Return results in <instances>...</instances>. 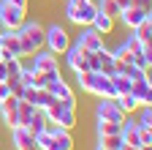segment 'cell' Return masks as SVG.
Listing matches in <instances>:
<instances>
[{
  "label": "cell",
  "mask_w": 152,
  "mask_h": 150,
  "mask_svg": "<svg viewBox=\"0 0 152 150\" xmlns=\"http://www.w3.org/2000/svg\"><path fill=\"white\" fill-rule=\"evenodd\" d=\"M16 38H19V49H22V58H33V55L44 47V27L38 22L25 19L16 27Z\"/></svg>",
  "instance_id": "cell-1"
},
{
  "label": "cell",
  "mask_w": 152,
  "mask_h": 150,
  "mask_svg": "<svg viewBox=\"0 0 152 150\" xmlns=\"http://www.w3.org/2000/svg\"><path fill=\"white\" fill-rule=\"evenodd\" d=\"M98 14V3L95 0H68L65 3V19L76 27L92 25V16Z\"/></svg>",
  "instance_id": "cell-2"
},
{
  "label": "cell",
  "mask_w": 152,
  "mask_h": 150,
  "mask_svg": "<svg viewBox=\"0 0 152 150\" xmlns=\"http://www.w3.org/2000/svg\"><path fill=\"white\" fill-rule=\"evenodd\" d=\"M44 47H46V52H52V55H60L71 47V35H68V30L63 27V25H49V27H44Z\"/></svg>",
  "instance_id": "cell-3"
},
{
  "label": "cell",
  "mask_w": 152,
  "mask_h": 150,
  "mask_svg": "<svg viewBox=\"0 0 152 150\" xmlns=\"http://www.w3.org/2000/svg\"><path fill=\"white\" fill-rule=\"evenodd\" d=\"M27 19V8H19L8 0H0V30H16Z\"/></svg>",
  "instance_id": "cell-4"
},
{
  "label": "cell",
  "mask_w": 152,
  "mask_h": 150,
  "mask_svg": "<svg viewBox=\"0 0 152 150\" xmlns=\"http://www.w3.org/2000/svg\"><path fill=\"white\" fill-rule=\"evenodd\" d=\"M35 145L38 150H73V137H71V131L63 137H52L46 131H41V134H35Z\"/></svg>",
  "instance_id": "cell-5"
},
{
  "label": "cell",
  "mask_w": 152,
  "mask_h": 150,
  "mask_svg": "<svg viewBox=\"0 0 152 150\" xmlns=\"http://www.w3.org/2000/svg\"><path fill=\"white\" fill-rule=\"evenodd\" d=\"M76 47H82L84 52H98L101 47H106L103 44V35L95 30V27H79V35H76V41H73Z\"/></svg>",
  "instance_id": "cell-6"
},
{
  "label": "cell",
  "mask_w": 152,
  "mask_h": 150,
  "mask_svg": "<svg viewBox=\"0 0 152 150\" xmlns=\"http://www.w3.org/2000/svg\"><path fill=\"white\" fill-rule=\"evenodd\" d=\"M44 115H46V120L60 123V126L68 128V131L76 126V109H65V106H60V101H54L49 109H44Z\"/></svg>",
  "instance_id": "cell-7"
},
{
  "label": "cell",
  "mask_w": 152,
  "mask_h": 150,
  "mask_svg": "<svg viewBox=\"0 0 152 150\" xmlns=\"http://www.w3.org/2000/svg\"><path fill=\"white\" fill-rule=\"evenodd\" d=\"M95 117L98 120H111V123H122L125 120L122 109L114 104V98H98V104H95Z\"/></svg>",
  "instance_id": "cell-8"
},
{
  "label": "cell",
  "mask_w": 152,
  "mask_h": 150,
  "mask_svg": "<svg viewBox=\"0 0 152 150\" xmlns=\"http://www.w3.org/2000/svg\"><path fill=\"white\" fill-rule=\"evenodd\" d=\"M149 8H144V6H128V8H122L120 11V16H117V19L128 27V30H133V27H136V25H141L144 19H149Z\"/></svg>",
  "instance_id": "cell-9"
},
{
  "label": "cell",
  "mask_w": 152,
  "mask_h": 150,
  "mask_svg": "<svg viewBox=\"0 0 152 150\" xmlns=\"http://www.w3.org/2000/svg\"><path fill=\"white\" fill-rule=\"evenodd\" d=\"M11 145H14V150H38L35 137L27 126H14L11 128Z\"/></svg>",
  "instance_id": "cell-10"
},
{
  "label": "cell",
  "mask_w": 152,
  "mask_h": 150,
  "mask_svg": "<svg viewBox=\"0 0 152 150\" xmlns=\"http://www.w3.org/2000/svg\"><path fill=\"white\" fill-rule=\"evenodd\" d=\"M30 68H33V71H60V63H57V55L38 49V52L33 55V63H30Z\"/></svg>",
  "instance_id": "cell-11"
},
{
  "label": "cell",
  "mask_w": 152,
  "mask_h": 150,
  "mask_svg": "<svg viewBox=\"0 0 152 150\" xmlns=\"http://www.w3.org/2000/svg\"><path fill=\"white\" fill-rule=\"evenodd\" d=\"M130 96L139 101V106H141V104H152V82H149V77L133 79V85H130Z\"/></svg>",
  "instance_id": "cell-12"
},
{
  "label": "cell",
  "mask_w": 152,
  "mask_h": 150,
  "mask_svg": "<svg viewBox=\"0 0 152 150\" xmlns=\"http://www.w3.org/2000/svg\"><path fill=\"white\" fill-rule=\"evenodd\" d=\"M63 58H65V66H68L71 71H87V68H84V49L76 47L73 41H71V47L63 52Z\"/></svg>",
  "instance_id": "cell-13"
},
{
  "label": "cell",
  "mask_w": 152,
  "mask_h": 150,
  "mask_svg": "<svg viewBox=\"0 0 152 150\" xmlns=\"http://www.w3.org/2000/svg\"><path fill=\"white\" fill-rule=\"evenodd\" d=\"M16 101L19 98H14V96H8L6 101H0V120H3L8 128L16 126Z\"/></svg>",
  "instance_id": "cell-14"
},
{
  "label": "cell",
  "mask_w": 152,
  "mask_h": 150,
  "mask_svg": "<svg viewBox=\"0 0 152 150\" xmlns=\"http://www.w3.org/2000/svg\"><path fill=\"white\" fill-rule=\"evenodd\" d=\"M0 47H3L8 55H16V58H22L19 38H16V30H0Z\"/></svg>",
  "instance_id": "cell-15"
},
{
  "label": "cell",
  "mask_w": 152,
  "mask_h": 150,
  "mask_svg": "<svg viewBox=\"0 0 152 150\" xmlns=\"http://www.w3.org/2000/svg\"><path fill=\"white\" fill-rule=\"evenodd\" d=\"M98 58H101V74H106V77L117 74V58H114L111 49L101 47V49H98Z\"/></svg>",
  "instance_id": "cell-16"
},
{
  "label": "cell",
  "mask_w": 152,
  "mask_h": 150,
  "mask_svg": "<svg viewBox=\"0 0 152 150\" xmlns=\"http://www.w3.org/2000/svg\"><path fill=\"white\" fill-rule=\"evenodd\" d=\"M114 22H117V19H114V16H109V14L98 11V14L92 16V25H90V27H95V30H98L101 35H109V33L114 30Z\"/></svg>",
  "instance_id": "cell-17"
},
{
  "label": "cell",
  "mask_w": 152,
  "mask_h": 150,
  "mask_svg": "<svg viewBox=\"0 0 152 150\" xmlns=\"http://www.w3.org/2000/svg\"><path fill=\"white\" fill-rule=\"evenodd\" d=\"M46 90L52 93L54 98H65V96H73V90H71V85L63 79V77H57V79H52L49 85H46Z\"/></svg>",
  "instance_id": "cell-18"
},
{
  "label": "cell",
  "mask_w": 152,
  "mask_h": 150,
  "mask_svg": "<svg viewBox=\"0 0 152 150\" xmlns=\"http://www.w3.org/2000/svg\"><path fill=\"white\" fill-rule=\"evenodd\" d=\"M114 104L122 109V115H133L139 109V101L130 96V93H122V96H114Z\"/></svg>",
  "instance_id": "cell-19"
},
{
  "label": "cell",
  "mask_w": 152,
  "mask_h": 150,
  "mask_svg": "<svg viewBox=\"0 0 152 150\" xmlns=\"http://www.w3.org/2000/svg\"><path fill=\"white\" fill-rule=\"evenodd\" d=\"M130 33L136 35V38H139L141 44H152V16H149V19H144L141 25H136Z\"/></svg>",
  "instance_id": "cell-20"
},
{
  "label": "cell",
  "mask_w": 152,
  "mask_h": 150,
  "mask_svg": "<svg viewBox=\"0 0 152 150\" xmlns=\"http://www.w3.org/2000/svg\"><path fill=\"white\" fill-rule=\"evenodd\" d=\"M27 128L33 131V137H35V134H41V131L46 128V115H44V109H38V106H35V112H33L30 120H27Z\"/></svg>",
  "instance_id": "cell-21"
},
{
  "label": "cell",
  "mask_w": 152,
  "mask_h": 150,
  "mask_svg": "<svg viewBox=\"0 0 152 150\" xmlns=\"http://www.w3.org/2000/svg\"><path fill=\"white\" fill-rule=\"evenodd\" d=\"M136 112H139V117H136L139 128H152V104H141Z\"/></svg>",
  "instance_id": "cell-22"
},
{
  "label": "cell",
  "mask_w": 152,
  "mask_h": 150,
  "mask_svg": "<svg viewBox=\"0 0 152 150\" xmlns=\"http://www.w3.org/2000/svg\"><path fill=\"white\" fill-rule=\"evenodd\" d=\"M6 71H8V79H16L19 71H22V58H16V55H8V58L3 60Z\"/></svg>",
  "instance_id": "cell-23"
},
{
  "label": "cell",
  "mask_w": 152,
  "mask_h": 150,
  "mask_svg": "<svg viewBox=\"0 0 152 150\" xmlns=\"http://www.w3.org/2000/svg\"><path fill=\"white\" fill-rule=\"evenodd\" d=\"M54 101H57V98L52 96L46 87H38V93H35V106H38V109H49Z\"/></svg>",
  "instance_id": "cell-24"
},
{
  "label": "cell",
  "mask_w": 152,
  "mask_h": 150,
  "mask_svg": "<svg viewBox=\"0 0 152 150\" xmlns=\"http://www.w3.org/2000/svg\"><path fill=\"white\" fill-rule=\"evenodd\" d=\"M98 145L106 150H120L122 147V134H109V137H98Z\"/></svg>",
  "instance_id": "cell-25"
},
{
  "label": "cell",
  "mask_w": 152,
  "mask_h": 150,
  "mask_svg": "<svg viewBox=\"0 0 152 150\" xmlns=\"http://www.w3.org/2000/svg\"><path fill=\"white\" fill-rule=\"evenodd\" d=\"M98 11H103V14H109V16H114V19H117L122 8L114 3V0H98Z\"/></svg>",
  "instance_id": "cell-26"
},
{
  "label": "cell",
  "mask_w": 152,
  "mask_h": 150,
  "mask_svg": "<svg viewBox=\"0 0 152 150\" xmlns=\"http://www.w3.org/2000/svg\"><path fill=\"white\" fill-rule=\"evenodd\" d=\"M8 87H11V96H14V98H22V93H25V85L19 82V79H8Z\"/></svg>",
  "instance_id": "cell-27"
},
{
  "label": "cell",
  "mask_w": 152,
  "mask_h": 150,
  "mask_svg": "<svg viewBox=\"0 0 152 150\" xmlns=\"http://www.w3.org/2000/svg\"><path fill=\"white\" fill-rule=\"evenodd\" d=\"M60 101V106H65V109H76V98L73 96H65V98H57Z\"/></svg>",
  "instance_id": "cell-28"
},
{
  "label": "cell",
  "mask_w": 152,
  "mask_h": 150,
  "mask_svg": "<svg viewBox=\"0 0 152 150\" xmlns=\"http://www.w3.org/2000/svg\"><path fill=\"white\" fill-rule=\"evenodd\" d=\"M11 96V87H8V82H0V101H6Z\"/></svg>",
  "instance_id": "cell-29"
},
{
  "label": "cell",
  "mask_w": 152,
  "mask_h": 150,
  "mask_svg": "<svg viewBox=\"0 0 152 150\" xmlns=\"http://www.w3.org/2000/svg\"><path fill=\"white\" fill-rule=\"evenodd\" d=\"M120 8H128V6H136V0H114Z\"/></svg>",
  "instance_id": "cell-30"
},
{
  "label": "cell",
  "mask_w": 152,
  "mask_h": 150,
  "mask_svg": "<svg viewBox=\"0 0 152 150\" xmlns=\"http://www.w3.org/2000/svg\"><path fill=\"white\" fill-rule=\"evenodd\" d=\"M0 82H8V71H6L3 63H0Z\"/></svg>",
  "instance_id": "cell-31"
},
{
  "label": "cell",
  "mask_w": 152,
  "mask_h": 150,
  "mask_svg": "<svg viewBox=\"0 0 152 150\" xmlns=\"http://www.w3.org/2000/svg\"><path fill=\"white\" fill-rule=\"evenodd\" d=\"M8 3H14V6H19V8H27V0H8Z\"/></svg>",
  "instance_id": "cell-32"
},
{
  "label": "cell",
  "mask_w": 152,
  "mask_h": 150,
  "mask_svg": "<svg viewBox=\"0 0 152 150\" xmlns=\"http://www.w3.org/2000/svg\"><path fill=\"white\" fill-rule=\"evenodd\" d=\"M136 6H144V8H149V6H152V0H136Z\"/></svg>",
  "instance_id": "cell-33"
},
{
  "label": "cell",
  "mask_w": 152,
  "mask_h": 150,
  "mask_svg": "<svg viewBox=\"0 0 152 150\" xmlns=\"http://www.w3.org/2000/svg\"><path fill=\"white\" fill-rule=\"evenodd\" d=\"M120 150H141V147H133V145H125V142H122V147H120Z\"/></svg>",
  "instance_id": "cell-34"
},
{
  "label": "cell",
  "mask_w": 152,
  "mask_h": 150,
  "mask_svg": "<svg viewBox=\"0 0 152 150\" xmlns=\"http://www.w3.org/2000/svg\"><path fill=\"white\" fill-rule=\"evenodd\" d=\"M6 58H8V52H6V49H3V47H0V63H3V60H6Z\"/></svg>",
  "instance_id": "cell-35"
},
{
  "label": "cell",
  "mask_w": 152,
  "mask_h": 150,
  "mask_svg": "<svg viewBox=\"0 0 152 150\" xmlns=\"http://www.w3.org/2000/svg\"><path fill=\"white\" fill-rule=\"evenodd\" d=\"M95 150H106V147H101V145H98V147H95Z\"/></svg>",
  "instance_id": "cell-36"
}]
</instances>
